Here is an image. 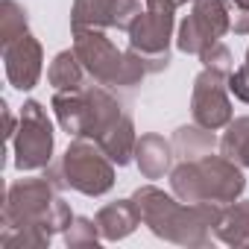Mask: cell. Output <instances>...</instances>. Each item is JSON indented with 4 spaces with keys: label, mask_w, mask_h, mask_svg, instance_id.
Here are the masks:
<instances>
[{
    "label": "cell",
    "mask_w": 249,
    "mask_h": 249,
    "mask_svg": "<svg viewBox=\"0 0 249 249\" xmlns=\"http://www.w3.org/2000/svg\"><path fill=\"white\" fill-rule=\"evenodd\" d=\"M144 226L176 246L199 249L214 240V223L223 211L217 202H182L173 191L164 194L156 185H141L132 194Z\"/></svg>",
    "instance_id": "1"
},
{
    "label": "cell",
    "mask_w": 249,
    "mask_h": 249,
    "mask_svg": "<svg viewBox=\"0 0 249 249\" xmlns=\"http://www.w3.org/2000/svg\"><path fill=\"white\" fill-rule=\"evenodd\" d=\"M170 191L182 202H217L229 205L246 191L243 167L223 153H208L199 159H185L170 170Z\"/></svg>",
    "instance_id": "2"
},
{
    "label": "cell",
    "mask_w": 249,
    "mask_h": 249,
    "mask_svg": "<svg viewBox=\"0 0 249 249\" xmlns=\"http://www.w3.org/2000/svg\"><path fill=\"white\" fill-rule=\"evenodd\" d=\"M71 205L59 196V188L47 176L18 179L6 191V202L0 211V226H30L47 234H62L73 223Z\"/></svg>",
    "instance_id": "3"
},
{
    "label": "cell",
    "mask_w": 249,
    "mask_h": 249,
    "mask_svg": "<svg viewBox=\"0 0 249 249\" xmlns=\"http://www.w3.org/2000/svg\"><path fill=\"white\" fill-rule=\"evenodd\" d=\"M73 53L79 56L91 82L111 91H132L147 76L144 62L129 47L117 50L106 30H73Z\"/></svg>",
    "instance_id": "4"
},
{
    "label": "cell",
    "mask_w": 249,
    "mask_h": 249,
    "mask_svg": "<svg viewBox=\"0 0 249 249\" xmlns=\"http://www.w3.org/2000/svg\"><path fill=\"white\" fill-rule=\"evenodd\" d=\"M59 167L65 185L82 196H106L114 188V161L91 138H73Z\"/></svg>",
    "instance_id": "5"
},
{
    "label": "cell",
    "mask_w": 249,
    "mask_h": 249,
    "mask_svg": "<svg viewBox=\"0 0 249 249\" xmlns=\"http://www.w3.org/2000/svg\"><path fill=\"white\" fill-rule=\"evenodd\" d=\"M21 123L12 138V156L15 167L21 173H38L53 164V150H56V132L47 117V108L38 100H27L21 106Z\"/></svg>",
    "instance_id": "6"
},
{
    "label": "cell",
    "mask_w": 249,
    "mask_h": 249,
    "mask_svg": "<svg viewBox=\"0 0 249 249\" xmlns=\"http://www.w3.org/2000/svg\"><path fill=\"white\" fill-rule=\"evenodd\" d=\"M176 18L170 9H144L129 27V50L144 62L147 73H161L170 68V41Z\"/></svg>",
    "instance_id": "7"
},
{
    "label": "cell",
    "mask_w": 249,
    "mask_h": 249,
    "mask_svg": "<svg viewBox=\"0 0 249 249\" xmlns=\"http://www.w3.org/2000/svg\"><path fill=\"white\" fill-rule=\"evenodd\" d=\"M231 33V15L226 0H191V15L179 24L176 47L188 56H202L208 47Z\"/></svg>",
    "instance_id": "8"
},
{
    "label": "cell",
    "mask_w": 249,
    "mask_h": 249,
    "mask_svg": "<svg viewBox=\"0 0 249 249\" xmlns=\"http://www.w3.org/2000/svg\"><path fill=\"white\" fill-rule=\"evenodd\" d=\"M191 117H194V123H199L202 129H211V132H220L229 126L234 117V108L229 100V76L214 73L208 68H202L194 76Z\"/></svg>",
    "instance_id": "9"
},
{
    "label": "cell",
    "mask_w": 249,
    "mask_h": 249,
    "mask_svg": "<svg viewBox=\"0 0 249 249\" xmlns=\"http://www.w3.org/2000/svg\"><path fill=\"white\" fill-rule=\"evenodd\" d=\"M138 0H73L71 33L73 30H126L141 15Z\"/></svg>",
    "instance_id": "10"
},
{
    "label": "cell",
    "mask_w": 249,
    "mask_h": 249,
    "mask_svg": "<svg viewBox=\"0 0 249 249\" xmlns=\"http://www.w3.org/2000/svg\"><path fill=\"white\" fill-rule=\"evenodd\" d=\"M3 68H6V79L12 88L33 91L41 79V71H44L41 41L33 33H27V36L15 38L12 44H6L3 47Z\"/></svg>",
    "instance_id": "11"
},
{
    "label": "cell",
    "mask_w": 249,
    "mask_h": 249,
    "mask_svg": "<svg viewBox=\"0 0 249 249\" xmlns=\"http://www.w3.org/2000/svg\"><path fill=\"white\" fill-rule=\"evenodd\" d=\"M173 161H176L173 141L161 138L159 132H144V135L138 138V147H135V164H138V170H141L144 179L156 182V179L170 176Z\"/></svg>",
    "instance_id": "12"
},
{
    "label": "cell",
    "mask_w": 249,
    "mask_h": 249,
    "mask_svg": "<svg viewBox=\"0 0 249 249\" xmlns=\"http://www.w3.org/2000/svg\"><path fill=\"white\" fill-rule=\"evenodd\" d=\"M94 220H97V229H100L103 240H108V243H117L123 237H129L144 223L141 220V211H138V205H135L132 196L129 199H114V202L103 205Z\"/></svg>",
    "instance_id": "13"
},
{
    "label": "cell",
    "mask_w": 249,
    "mask_h": 249,
    "mask_svg": "<svg viewBox=\"0 0 249 249\" xmlns=\"http://www.w3.org/2000/svg\"><path fill=\"white\" fill-rule=\"evenodd\" d=\"M97 144H100V150L117 164V167H126L129 161H135V147H138V132H135V120H132V114L126 111L114 126L106 132V135H100L97 138Z\"/></svg>",
    "instance_id": "14"
},
{
    "label": "cell",
    "mask_w": 249,
    "mask_h": 249,
    "mask_svg": "<svg viewBox=\"0 0 249 249\" xmlns=\"http://www.w3.org/2000/svg\"><path fill=\"white\" fill-rule=\"evenodd\" d=\"M214 240L226 246H249V199H234L223 205L214 223Z\"/></svg>",
    "instance_id": "15"
},
{
    "label": "cell",
    "mask_w": 249,
    "mask_h": 249,
    "mask_svg": "<svg viewBox=\"0 0 249 249\" xmlns=\"http://www.w3.org/2000/svg\"><path fill=\"white\" fill-rule=\"evenodd\" d=\"M47 82H50L53 91L71 94V91H82L91 82V76H88V71L82 68L79 56L71 47V50H62V53L53 56V62L47 68Z\"/></svg>",
    "instance_id": "16"
},
{
    "label": "cell",
    "mask_w": 249,
    "mask_h": 249,
    "mask_svg": "<svg viewBox=\"0 0 249 249\" xmlns=\"http://www.w3.org/2000/svg\"><path fill=\"white\" fill-rule=\"evenodd\" d=\"M214 147H220L217 135H214L211 129H202L199 123H191V126H179V129L173 132V150H176L179 161L208 156V153H214Z\"/></svg>",
    "instance_id": "17"
},
{
    "label": "cell",
    "mask_w": 249,
    "mask_h": 249,
    "mask_svg": "<svg viewBox=\"0 0 249 249\" xmlns=\"http://www.w3.org/2000/svg\"><path fill=\"white\" fill-rule=\"evenodd\" d=\"M220 153L249 170V114L231 117L226 132L220 135Z\"/></svg>",
    "instance_id": "18"
},
{
    "label": "cell",
    "mask_w": 249,
    "mask_h": 249,
    "mask_svg": "<svg viewBox=\"0 0 249 249\" xmlns=\"http://www.w3.org/2000/svg\"><path fill=\"white\" fill-rule=\"evenodd\" d=\"M30 33V15L18 0H3L0 3V47L12 44L15 38Z\"/></svg>",
    "instance_id": "19"
},
{
    "label": "cell",
    "mask_w": 249,
    "mask_h": 249,
    "mask_svg": "<svg viewBox=\"0 0 249 249\" xmlns=\"http://www.w3.org/2000/svg\"><path fill=\"white\" fill-rule=\"evenodd\" d=\"M50 237L53 234L30 226H0V246L3 249H47Z\"/></svg>",
    "instance_id": "20"
},
{
    "label": "cell",
    "mask_w": 249,
    "mask_h": 249,
    "mask_svg": "<svg viewBox=\"0 0 249 249\" xmlns=\"http://www.w3.org/2000/svg\"><path fill=\"white\" fill-rule=\"evenodd\" d=\"M62 237H65L68 249H97L103 240L97 220H91V217H73V223L62 231Z\"/></svg>",
    "instance_id": "21"
},
{
    "label": "cell",
    "mask_w": 249,
    "mask_h": 249,
    "mask_svg": "<svg viewBox=\"0 0 249 249\" xmlns=\"http://www.w3.org/2000/svg\"><path fill=\"white\" fill-rule=\"evenodd\" d=\"M199 62H202V68H208V71H214V73H223V76H231L234 73V56H231V50L220 41V44H214V47H208L202 56H199Z\"/></svg>",
    "instance_id": "22"
},
{
    "label": "cell",
    "mask_w": 249,
    "mask_h": 249,
    "mask_svg": "<svg viewBox=\"0 0 249 249\" xmlns=\"http://www.w3.org/2000/svg\"><path fill=\"white\" fill-rule=\"evenodd\" d=\"M229 91H231L240 103H246V106H249V71H246L243 65L229 76Z\"/></svg>",
    "instance_id": "23"
},
{
    "label": "cell",
    "mask_w": 249,
    "mask_h": 249,
    "mask_svg": "<svg viewBox=\"0 0 249 249\" xmlns=\"http://www.w3.org/2000/svg\"><path fill=\"white\" fill-rule=\"evenodd\" d=\"M185 3H191V0H147L150 9H170V12H176V9L185 6Z\"/></svg>",
    "instance_id": "24"
},
{
    "label": "cell",
    "mask_w": 249,
    "mask_h": 249,
    "mask_svg": "<svg viewBox=\"0 0 249 249\" xmlns=\"http://www.w3.org/2000/svg\"><path fill=\"white\" fill-rule=\"evenodd\" d=\"M231 30L237 36H249V12H237L234 21H231Z\"/></svg>",
    "instance_id": "25"
},
{
    "label": "cell",
    "mask_w": 249,
    "mask_h": 249,
    "mask_svg": "<svg viewBox=\"0 0 249 249\" xmlns=\"http://www.w3.org/2000/svg\"><path fill=\"white\" fill-rule=\"evenodd\" d=\"M237 12H249V0H231Z\"/></svg>",
    "instance_id": "26"
},
{
    "label": "cell",
    "mask_w": 249,
    "mask_h": 249,
    "mask_svg": "<svg viewBox=\"0 0 249 249\" xmlns=\"http://www.w3.org/2000/svg\"><path fill=\"white\" fill-rule=\"evenodd\" d=\"M243 68L249 71V47H246V59H243Z\"/></svg>",
    "instance_id": "27"
}]
</instances>
